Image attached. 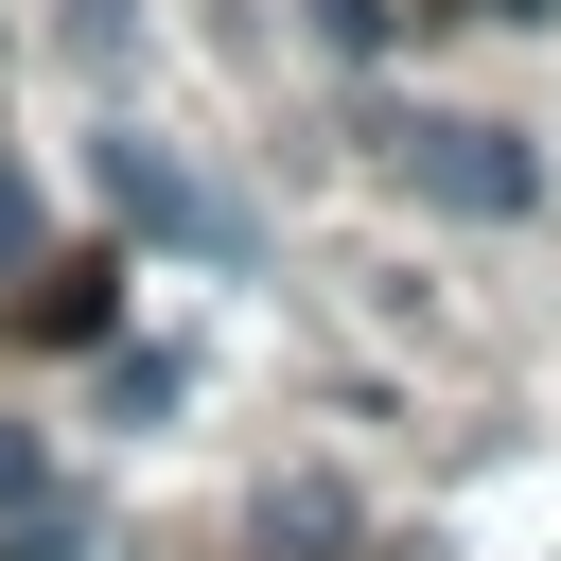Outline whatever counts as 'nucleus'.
Returning <instances> with one entry per match:
<instances>
[{
	"label": "nucleus",
	"mask_w": 561,
	"mask_h": 561,
	"mask_svg": "<svg viewBox=\"0 0 561 561\" xmlns=\"http://www.w3.org/2000/svg\"><path fill=\"white\" fill-rule=\"evenodd\" d=\"M88 175H105V210L140 228V245H175V263H263V210L210 175V158H175V140H88Z\"/></svg>",
	"instance_id": "nucleus-1"
},
{
	"label": "nucleus",
	"mask_w": 561,
	"mask_h": 561,
	"mask_svg": "<svg viewBox=\"0 0 561 561\" xmlns=\"http://www.w3.org/2000/svg\"><path fill=\"white\" fill-rule=\"evenodd\" d=\"M386 158H403V193H421V210H456V228H508V210H543V158H526V123H403Z\"/></svg>",
	"instance_id": "nucleus-2"
},
{
	"label": "nucleus",
	"mask_w": 561,
	"mask_h": 561,
	"mask_svg": "<svg viewBox=\"0 0 561 561\" xmlns=\"http://www.w3.org/2000/svg\"><path fill=\"white\" fill-rule=\"evenodd\" d=\"M105 280H123V263H53V280L18 298V333H35V351H105V316H123Z\"/></svg>",
	"instance_id": "nucleus-3"
},
{
	"label": "nucleus",
	"mask_w": 561,
	"mask_h": 561,
	"mask_svg": "<svg viewBox=\"0 0 561 561\" xmlns=\"http://www.w3.org/2000/svg\"><path fill=\"white\" fill-rule=\"evenodd\" d=\"M105 526H88V491H35V508H0V561H88Z\"/></svg>",
	"instance_id": "nucleus-4"
},
{
	"label": "nucleus",
	"mask_w": 561,
	"mask_h": 561,
	"mask_svg": "<svg viewBox=\"0 0 561 561\" xmlns=\"http://www.w3.org/2000/svg\"><path fill=\"white\" fill-rule=\"evenodd\" d=\"M263 543H351V491H333V473H280V491H263Z\"/></svg>",
	"instance_id": "nucleus-5"
},
{
	"label": "nucleus",
	"mask_w": 561,
	"mask_h": 561,
	"mask_svg": "<svg viewBox=\"0 0 561 561\" xmlns=\"http://www.w3.org/2000/svg\"><path fill=\"white\" fill-rule=\"evenodd\" d=\"M35 491H70V473H53V438H35V421H0V508H35Z\"/></svg>",
	"instance_id": "nucleus-6"
},
{
	"label": "nucleus",
	"mask_w": 561,
	"mask_h": 561,
	"mask_svg": "<svg viewBox=\"0 0 561 561\" xmlns=\"http://www.w3.org/2000/svg\"><path fill=\"white\" fill-rule=\"evenodd\" d=\"M316 35H333V53H368V35H386V0H316Z\"/></svg>",
	"instance_id": "nucleus-7"
},
{
	"label": "nucleus",
	"mask_w": 561,
	"mask_h": 561,
	"mask_svg": "<svg viewBox=\"0 0 561 561\" xmlns=\"http://www.w3.org/2000/svg\"><path fill=\"white\" fill-rule=\"evenodd\" d=\"M473 18H561V0H473Z\"/></svg>",
	"instance_id": "nucleus-8"
}]
</instances>
